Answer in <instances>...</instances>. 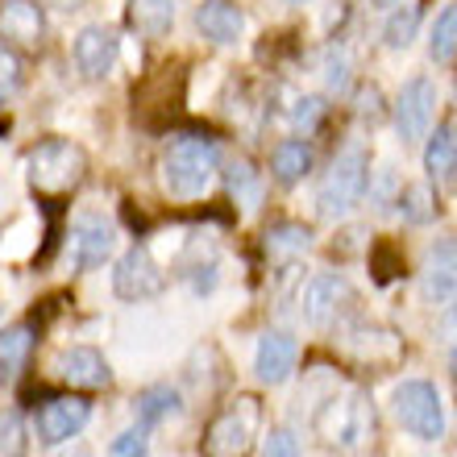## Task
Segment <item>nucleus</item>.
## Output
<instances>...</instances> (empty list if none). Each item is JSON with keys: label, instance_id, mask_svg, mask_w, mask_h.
Returning <instances> with one entry per match:
<instances>
[{"label": "nucleus", "instance_id": "10", "mask_svg": "<svg viewBox=\"0 0 457 457\" xmlns=\"http://www.w3.org/2000/svg\"><path fill=\"white\" fill-rule=\"evenodd\" d=\"M433 104H436V87L428 84L424 75H416V79H408V84L399 87V96H395V129H399L403 142H420V137H428Z\"/></svg>", "mask_w": 457, "mask_h": 457}, {"label": "nucleus", "instance_id": "3", "mask_svg": "<svg viewBox=\"0 0 457 457\" xmlns=\"http://www.w3.org/2000/svg\"><path fill=\"white\" fill-rule=\"evenodd\" d=\"M320 433L328 436V445H337L345 457H366L378 436V416L366 391H349L345 399H328V408L320 411Z\"/></svg>", "mask_w": 457, "mask_h": 457}, {"label": "nucleus", "instance_id": "27", "mask_svg": "<svg viewBox=\"0 0 457 457\" xmlns=\"http://www.w3.org/2000/svg\"><path fill=\"white\" fill-rule=\"evenodd\" d=\"M433 59L453 62L457 59V9H445L433 25Z\"/></svg>", "mask_w": 457, "mask_h": 457}, {"label": "nucleus", "instance_id": "2", "mask_svg": "<svg viewBox=\"0 0 457 457\" xmlns=\"http://www.w3.org/2000/svg\"><path fill=\"white\" fill-rule=\"evenodd\" d=\"M87 175L84 145L71 137H46L25 154V179L37 195H67L75 192Z\"/></svg>", "mask_w": 457, "mask_h": 457}, {"label": "nucleus", "instance_id": "33", "mask_svg": "<svg viewBox=\"0 0 457 457\" xmlns=\"http://www.w3.org/2000/svg\"><path fill=\"white\" fill-rule=\"evenodd\" d=\"M320 112H325V104H320L316 96L300 100V104H295V125H303V129H312L316 120H320Z\"/></svg>", "mask_w": 457, "mask_h": 457}, {"label": "nucleus", "instance_id": "18", "mask_svg": "<svg viewBox=\"0 0 457 457\" xmlns=\"http://www.w3.org/2000/svg\"><path fill=\"white\" fill-rule=\"evenodd\" d=\"M308 170H312V150H308V142L287 137V142H278L275 150H270V175H275L283 187H295Z\"/></svg>", "mask_w": 457, "mask_h": 457}, {"label": "nucleus", "instance_id": "22", "mask_svg": "<svg viewBox=\"0 0 457 457\" xmlns=\"http://www.w3.org/2000/svg\"><path fill=\"white\" fill-rule=\"evenodd\" d=\"M308 245H312V228L300 225V220H283V225H275L270 233H266V253L278 258V262H287V258L303 253Z\"/></svg>", "mask_w": 457, "mask_h": 457}, {"label": "nucleus", "instance_id": "7", "mask_svg": "<svg viewBox=\"0 0 457 457\" xmlns=\"http://www.w3.org/2000/svg\"><path fill=\"white\" fill-rule=\"evenodd\" d=\"M162 287H167V270L154 262L150 245H133V250L120 253L117 270H112V291L120 300H154Z\"/></svg>", "mask_w": 457, "mask_h": 457}, {"label": "nucleus", "instance_id": "21", "mask_svg": "<svg viewBox=\"0 0 457 457\" xmlns=\"http://www.w3.org/2000/svg\"><path fill=\"white\" fill-rule=\"evenodd\" d=\"M179 411V391L175 386H145L142 395L133 399V416H137V424L142 428H154V424H162L167 416H175Z\"/></svg>", "mask_w": 457, "mask_h": 457}, {"label": "nucleus", "instance_id": "6", "mask_svg": "<svg viewBox=\"0 0 457 457\" xmlns=\"http://www.w3.org/2000/svg\"><path fill=\"white\" fill-rule=\"evenodd\" d=\"M395 420L420 441H441L445 436V408H441V391L428 378H408L395 386L391 395Z\"/></svg>", "mask_w": 457, "mask_h": 457}, {"label": "nucleus", "instance_id": "31", "mask_svg": "<svg viewBox=\"0 0 457 457\" xmlns=\"http://www.w3.org/2000/svg\"><path fill=\"white\" fill-rule=\"evenodd\" d=\"M258 457H300V441H295V433H291V428H270Z\"/></svg>", "mask_w": 457, "mask_h": 457}, {"label": "nucleus", "instance_id": "24", "mask_svg": "<svg viewBox=\"0 0 457 457\" xmlns=\"http://www.w3.org/2000/svg\"><path fill=\"white\" fill-rule=\"evenodd\" d=\"M225 175H228V195H233L245 212H253V208L262 204V179H258V170H253L245 158H237Z\"/></svg>", "mask_w": 457, "mask_h": 457}, {"label": "nucleus", "instance_id": "11", "mask_svg": "<svg viewBox=\"0 0 457 457\" xmlns=\"http://www.w3.org/2000/svg\"><path fill=\"white\" fill-rule=\"evenodd\" d=\"M120 54V37L104 25H87L84 34L75 37V67L84 79H109Z\"/></svg>", "mask_w": 457, "mask_h": 457}, {"label": "nucleus", "instance_id": "25", "mask_svg": "<svg viewBox=\"0 0 457 457\" xmlns=\"http://www.w3.org/2000/svg\"><path fill=\"white\" fill-rule=\"evenodd\" d=\"M29 453V433H25L21 411L0 408V457H25Z\"/></svg>", "mask_w": 457, "mask_h": 457}, {"label": "nucleus", "instance_id": "28", "mask_svg": "<svg viewBox=\"0 0 457 457\" xmlns=\"http://www.w3.org/2000/svg\"><path fill=\"white\" fill-rule=\"evenodd\" d=\"M370 270H374L378 283H391V278L403 275V253H399L391 241H378V245L370 250Z\"/></svg>", "mask_w": 457, "mask_h": 457}, {"label": "nucleus", "instance_id": "35", "mask_svg": "<svg viewBox=\"0 0 457 457\" xmlns=\"http://www.w3.org/2000/svg\"><path fill=\"white\" fill-rule=\"evenodd\" d=\"M361 117H378V100H383V96H378V87H361Z\"/></svg>", "mask_w": 457, "mask_h": 457}, {"label": "nucleus", "instance_id": "37", "mask_svg": "<svg viewBox=\"0 0 457 457\" xmlns=\"http://www.w3.org/2000/svg\"><path fill=\"white\" fill-rule=\"evenodd\" d=\"M453 378H457V345H453Z\"/></svg>", "mask_w": 457, "mask_h": 457}, {"label": "nucleus", "instance_id": "23", "mask_svg": "<svg viewBox=\"0 0 457 457\" xmlns=\"http://www.w3.org/2000/svg\"><path fill=\"white\" fill-rule=\"evenodd\" d=\"M424 167L433 179L449 175L457 167V133L453 125H436V133H428V145H424Z\"/></svg>", "mask_w": 457, "mask_h": 457}, {"label": "nucleus", "instance_id": "13", "mask_svg": "<svg viewBox=\"0 0 457 457\" xmlns=\"http://www.w3.org/2000/svg\"><path fill=\"white\" fill-rule=\"evenodd\" d=\"M420 283H424V295L433 303L457 300V237H445V241H436V245H428Z\"/></svg>", "mask_w": 457, "mask_h": 457}, {"label": "nucleus", "instance_id": "32", "mask_svg": "<svg viewBox=\"0 0 457 457\" xmlns=\"http://www.w3.org/2000/svg\"><path fill=\"white\" fill-rule=\"evenodd\" d=\"M112 457H150L142 428H129V433H120L117 441H112Z\"/></svg>", "mask_w": 457, "mask_h": 457}, {"label": "nucleus", "instance_id": "38", "mask_svg": "<svg viewBox=\"0 0 457 457\" xmlns=\"http://www.w3.org/2000/svg\"><path fill=\"white\" fill-rule=\"evenodd\" d=\"M378 4H399V0H378Z\"/></svg>", "mask_w": 457, "mask_h": 457}, {"label": "nucleus", "instance_id": "39", "mask_svg": "<svg viewBox=\"0 0 457 457\" xmlns=\"http://www.w3.org/2000/svg\"><path fill=\"white\" fill-rule=\"evenodd\" d=\"M295 4H300V0H295Z\"/></svg>", "mask_w": 457, "mask_h": 457}, {"label": "nucleus", "instance_id": "4", "mask_svg": "<svg viewBox=\"0 0 457 457\" xmlns=\"http://www.w3.org/2000/svg\"><path fill=\"white\" fill-rule=\"evenodd\" d=\"M366 183H370V158L366 150L358 145H349L333 158V167L325 170V179H320V192H316V204H320V217L337 220L345 212L361 204V195H366Z\"/></svg>", "mask_w": 457, "mask_h": 457}, {"label": "nucleus", "instance_id": "5", "mask_svg": "<svg viewBox=\"0 0 457 457\" xmlns=\"http://www.w3.org/2000/svg\"><path fill=\"white\" fill-rule=\"evenodd\" d=\"M262 424V403L258 395H237L220 411L217 420L208 424L204 433V457H245Z\"/></svg>", "mask_w": 457, "mask_h": 457}, {"label": "nucleus", "instance_id": "29", "mask_svg": "<svg viewBox=\"0 0 457 457\" xmlns=\"http://www.w3.org/2000/svg\"><path fill=\"white\" fill-rule=\"evenodd\" d=\"M399 208H403V217H408L411 225H424V220L433 217V192H428L424 183L403 187V192H399Z\"/></svg>", "mask_w": 457, "mask_h": 457}, {"label": "nucleus", "instance_id": "34", "mask_svg": "<svg viewBox=\"0 0 457 457\" xmlns=\"http://www.w3.org/2000/svg\"><path fill=\"white\" fill-rule=\"evenodd\" d=\"M441 333H445L449 345H457V300L445 308V316H441Z\"/></svg>", "mask_w": 457, "mask_h": 457}, {"label": "nucleus", "instance_id": "36", "mask_svg": "<svg viewBox=\"0 0 457 457\" xmlns=\"http://www.w3.org/2000/svg\"><path fill=\"white\" fill-rule=\"evenodd\" d=\"M50 4H59V9H79L84 0H50Z\"/></svg>", "mask_w": 457, "mask_h": 457}, {"label": "nucleus", "instance_id": "12", "mask_svg": "<svg viewBox=\"0 0 457 457\" xmlns=\"http://www.w3.org/2000/svg\"><path fill=\"white\" fill-rule=\"evenodd\" d=\"M112 245H117L112 225H104L100 217H84L67 237V258H71L75 270H96V266H104Z\"/></svg>", "mask_w": 457, "mask_h": 457}, {"label": "nucleus", "instance_id": "15", "mask_svg": "<svg viewBox=\"0 0 457 457\" xmlns=\"http://www.w3.org/2000/svg\"><path fill=\"white\" fill-rule=\"evenodd\" d=\"M195 29L217 46H233L245 34V12H241L237 0H204L195 9Z\"/></svg>", "mask_w": 457, "mask_h": 457}, {"label": "nucleus", "instance_id": "30", "mask_svg": "<svg viewBox=\"0 0 457 457\" xmlns=\"http://www.w3.org/2000/svg\"><path fill=\"white\" fill-rule=\"evenodd\" d=\"M21 92V62L9 46H0V104H9Z\"/></svg>", "mask_w": 457, "mask_h": 457}, {"label": "nucleus", "instance_id": "26", "mask_svg": "<svg viewBox=\"0 0 457 457\" xmlns=\"http://www.w3.org/2000/svg\"><path fill=\"white\" fill-rule=\"evenodd\" d=\"M416 29H420V4H403V9L386 21L383 37H386V46H391V50H403V46H411Z\"/></svg>", "mask_w": 457, "mask_h": 457}, {"label": "nucleus", "instance_id": "9", "mask_svg": "<svg viewBox=\"0 0 457 457\" xmlns=\"http://www.w3.org/2000/svg\"><path fill=\"white\" fill-rule=\"evenodd\" d=\"M92 420V403L84 395H50L34 416V428L37 436L46 441V445H62V441H71L79 436V428Z\"/></svg>", "mask_w": 457, "mask_h": 457}, {"label": "nucleus", "instance_id": "8", "mask_svg": "<svg viewBox=\"0 0 457 457\" xmlns=\"http://www.w3.org/2000/svg\"><path fill=\"white\" fill-rule=\"evenodd\" d=\"M353 303H358V295H353L345 275H316L303 287V320L312 328H333Z\"/></svg>", "mask_w": 457, "mask_h": 457}, {"label": "nucleus", "instance_id": "17", "mask_svg": "<svg viewBox=\"0 0 457 457\" xmlns=\"http://www.w3.org/2000/svg\"><path fill=\"white\" fill-rule=\"evenodd\" d=\"M59 378L71 386H84V391H100V386L112 383V370H109V361H104L100 349L75 345L59 358Z\"/></svg>", "mask_w": 457, "mask_h": 457}, {"label": "nucleus", "instance_id": "20", "mask_svg": "<svg viewBox=\"0 0 457 457\" xmlns=\"http://www.w3.org/2000/svg\"><path fill=\"white\" fill-rule=\"evenodd\" d=\"M129 21L145 37H167L175 25V0H129Z\"/></svg>", "mask_w": 457, "mask_h": 457}, {"label": "nucleus", "instance_id": "19", "mask_svg": "<svg viewBox=\"0 0 457 457\" xmlns=\"http://www.w3.org/2000/svg\"><path fill=\"white\" fill-rule=\"evenodd\" d=\"M34 325H9L0 328V383L21 370L29 353H34Z\"/></svg>", "mask_w": 457, "mask_h": 457}, {"label": "nucleus", "instance_id": "1", "mask_svg": "<svg viewBox=\"0 0 457 457\" xmlns=\"http://www.w3.org/2000/svg\"><path fill=\"white\" fill-rule=\"evenodd\" d=\"M217 167H220V145L208 133H175L167 150H162V183L179 200L204 195Z\"/></svg>", "mask_w": 457, "mask_h": 457}, {"label": "nucleus", "instance_id": "14", "mask_svg": "<svg viewBox=\"0 0 457 457\" xmlns=\"http://www.w3.org/2000/svg\"><path fill=\"white\" fill-rule=\"evenodd\" d=\"M295 361H300V345H295L291 333H266L258 341V353H253V370H258V378L266 386H278L291 378Z\"/></svg>", "mask_w": 457, "mask_h": 457}, {"label": "nucleus", "instance_id": "16", "mask_svg": "<svg viewBox=\"0 0 457 457\" xmlns=\"http://www.w3.org/2000/svg\"><path fill=\"white\" fill-rule=\"evenodd\" d=\"M46 34V17L37 0H0V37L17 46H37Z\"/></svg>", "mask_w": 457, "mask_h": 457}]
</instances>
